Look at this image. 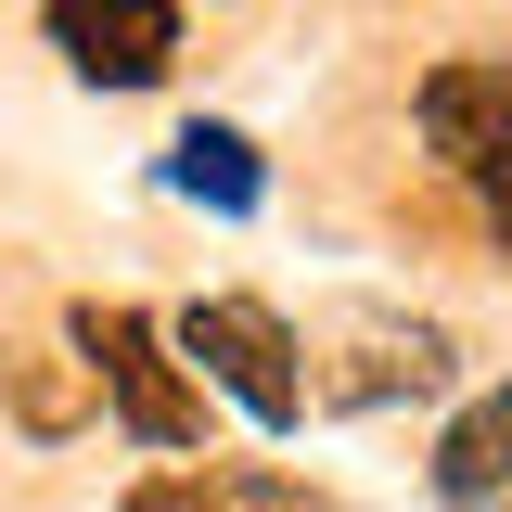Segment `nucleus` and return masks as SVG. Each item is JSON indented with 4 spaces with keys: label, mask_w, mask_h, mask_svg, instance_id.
Listing matches in <instances>:
<instances>
[{
    "label": "nucleus",
    "mask_w": 512,
    "mask_h": 512,
    "mask_svg": "<svg viewBox=\"0 0 512 512\" xmlns=\"http://www.w3.org/2000/svg\"><path fill=\"white\" fill-rule=\"evenodd\" d=\"M474 192H487V218H500V244H512V141L487 154V167H474Z\"/></svg>",
    "instance_id": "obj_8"
},
{
    "label": "nucleus",
    "mask_w": 512,
    "mask_h": 512,
    "mask_svg": "<svg viewBox=\"0 0 512 512\" xmlns=\"http://www.w3.org/2000/svg\"><path fill=\"white\" fill-rule=\"evenodd\" d=\"M52 52L90 90H154L180 64V0H52Z\"/></svg>",
    "instance_id": "obj_3"
},
{
    "label": "nucleus",
    "mask_w": 512,
    "mask_h": 512,
    "mask_svg": "<svg viewBox=\"0 0 512 512\" xmlns=\"http://www.w3.org/2000/svg\"><path fill=\"white\" fill-rule=\"evenodd\" d=\"M77 359H90V384L116 397V423L141 448H192L205 436V397L167 372V333H154L141 308H77Z\"/></svg>",
    "instance_id": "obj_2"
},
{
    "label": "nucleus",
    "mask_w": 512,
    "mask_h": 512,
    "mask_svg": "<svg viewBox=\"0 0 512 512\" xmlns=\"http://www.w3.org/2000/svg\"><path fill=\"white\" fill-rule=\"evenodd\" d=\"M423 141L474 180V167L512 141V77L500 64H436V77H423Z\"/></svg>",
    "instance_id": "obj_4"
},
{
    "label": "nucleus",
    "mask_w": 512,
    "mask_h": 512,
    "mask_svg": "<svg viewBox=\"0 0 512 512\" xmlns=\"http://www.w3.org/2000/svg\"><path fill=\"white\" fill-rule=\"evenodd\" d=\"M180 359L244 423H269V436H295L308 423V372H295V333H282V308H256V295H205V308H180Z\"/></svg>",
    "instance_id": "obj_1"
},
{
    "label": "nucleus",
    "mask_w": 512,
    "mask_h": 512,
    "mask_svg": "<svg viewBox=\"0 0 512 512\" xmlns=\"http://www.w3.org/2000/svg\"><path fill=\"white\" fill-rule=\"evenodd\" d=\"M436 500L448 512H500L512 500V384H487V397L436 436Z\"/></svg>",
    "instance_id": "obj_5"
},
{
    "label": "nucleus",
    "mask_w": 512,
    "mask_h": 512,
    "mask_svg": "<svg viewBox=\"0 0 512 512\" xmlns=\"http://www.w3.org/2000/svg\"><path fill=\"white\" fill-rule=\"evenodd\" d=\"M128 512H218L205 487H180V474H154V487H128Z\"/></svg>",
    "instance_id": "obj_7"
},
{
    "label": "nucleus",
    "mask_w": 512,
    "mask_h": 512,
    "mask_svg": "<svg viewBox=\"0 0 512 512\" xmlns=\"http://www.w3.org/2000/svg\"><path fill=\"white\" fill-rule=\"evenodd\" d=\"M167 192L218 205V218H244L256 192H269V167H256V141H244V128H180V141H167Z\"/></svg>",
    "instance_id": "obj_6"
}]
</instances>
